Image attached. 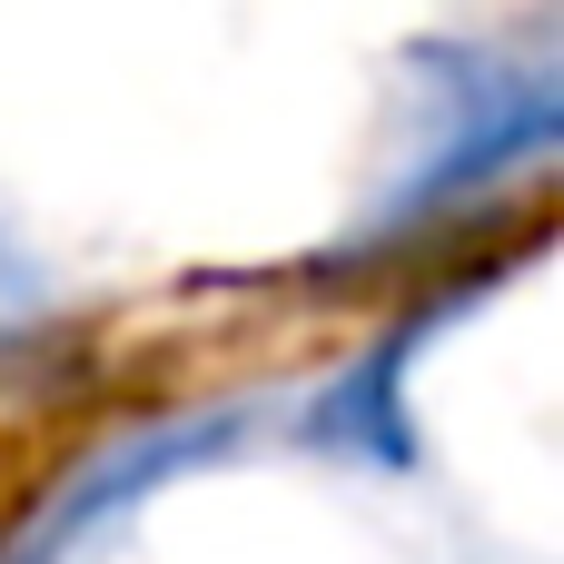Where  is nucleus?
Wrapping results in <instances>:
<instances>
[{
    "label": "nucleus",
    "instance_id": "nucleus-1",
    "mask_svg": "<svg viewBox=\"0 0 564 564\" xmlns=\"http://www.w3.org/2000/svg\"><path fill=\"white\" fill-rule=\"evenodd\" d=\"M426 69V59H416ZM426 99H436V139L416 159V178L397 188V208H446V198H476L486 178L506 169H535L564 129L555 69H516L496 50H436L426 69Z\"/></svg>",
    "mask_w": 564,
    "mask_h": 564
},
{
    "label": "nucleus",
    "instance_id": "nucleus-2",
    "mask_svg": "<svg viewBox=\"0 0 564 564\" xmlns=\"http://www.w3.org/2000/svg\"><path fill=\"white\" fill-rule=\"evenodd\" d=\"M248 436V406H208V416H169V426H139V436H119V446H99L89 466H69L59 476V496L0 545V564H69L119 506H139L159 476H178V466H198V456H218V446H238Z\"/></svg>",
    "mask_w": 564,
    "mask_h": 564
},
{
    "label": "nucleus",
    "instance_id": "nucleus-3",
    "mask_svg": "<svg viewBox=\"0 0 564 564\" xmlns=\"http://www.w3.org/2000/svg\"><path fill=\"white\" fill-rule=\"evenodd\" d=\"M446 317H456V307H426V317H416L406 337H387L357 377H337V387H327V406L307 416V436H317V446H337V456H367V466L406 476V466H416V426H406V397H397V387H406L416 347H426Z\"/></svg>",
    "mask_w": 564,
    "mask_h": 564
}]
</instances>
